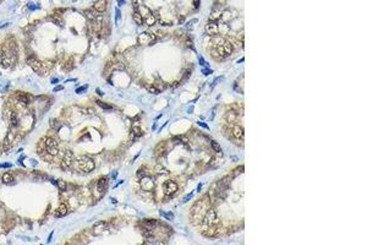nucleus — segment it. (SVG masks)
<instances>
[{
    "instance_id": "obj_1",
    "label": "nucleus",
    "mask_w": 367,
    "mask_h": 245,
    "mask_svg": "<svg viewBox=\"0 0 367 245\" xmlns=\"http://www.w3.org/2000/svg\"><path fill=\"white\" fill-rule=\"evenodd\" d=\"M210 206V201L208 196H205L200 200L196 201L191 207V220L193 224H200L203 219V216L207 212V210Z\"/></svg>"
},
{
    "instance_id": "obj_2",
    "label": "nucleus",
    "mask_w": 367,
    "mask_h": 245,
    "mask_svg": "<svg viewBox=\"0 0 367 245\" xmlns=\"http://www.w3.org/2000/svg\"><path fill=\"white\" fill-rule=\"evenodd\" d=\"M209 48L214 49V50L219 54L220 58H225V56H229L233 50H234V47L231 44L230 40L228 39H224V38H220V37H214L210 39V44H209Z\"/></svg>"
},
{
    "instance_id": "obj_3",
    "label": "nucleus",
    "mask_w": 367,
    "mask_h": 245,
    "mask_svg": "<svg viewBox=\"0 0 367 245\" xmlns=\"http://www.w3.org/2000/svg\"><path fill=\"white\" fill-rule=\"evenodd\" d=\"M219 224H220V219L218 217L217 211L214 208L209 207L205 213V216H203V219L201 222L202 229H205V228H218Z\"/></svg>"
},
{
    "instance_id": "obj_4",
    "label": "nucleus",
    "mask_w": 367,
    "mask_h": 245,
    "mask_svg": "<svg viewBox=\"0 0 367 245\" xmlns=\"http://www.w3.org/2000/svg\"><path fill=\"white\" fill-rule=\"evenodd\" d=\"M76 167H77V169L80 170V172H82V173H91V172L94 169V167H96V164H94V161L91 158V157H88V156H81L78 159H77V162H76Z\"/></svg>"
},
{
    "instance_id": "obj_5",
    "label": "nucleus",
    "mask_w": 367,
    "mask_h": 245,
    "mask_svg": "<svg viewBox=\"0 0 367 245\" xmlns=\"http://www.w3.org/2000/svg\"><path fill=\"white\" fill-rule=\"evenodd\" d=\"M44 148L47 150V152L50 154V156H56L59 152V146H58V142H56L53 137H45L44 140Z\"/></svg>"
},
{
    "instance_id": "obj_6",
    "label": "nucleus",
    "mask_w": 367,
    "mask_h": 245,
    "mask_svg": "<svg viewBox=\"0 0 367 245\" xmlns=\"http://www.w3.org/2000/svg\"><path fill=\"white\" fill-rule=\"evenodd\" d=\"M140 185L142 187V190L144 191H152L156 186V180L148 175H143L142 178H140Z\"/></svg>"
},
{
    "instance_id": "obj_7",
    "label": "nucleus",
    "mask_w": 367,
    "mask_h": 245,
    "mask_svg": "<svg viewBox=\"0 0 367 245\" xmlns=\"http://www.w3.org/2000/svg\"><path fill=\"white\" fill-rule=\"evenodd\" d=\"M179 189V186L173 180H168L164 183V187H163V191H164V195L165 196H171L174 195Z\"/></svg>"
},
{
    "instance_id": "obj_8",
    "label": "nucleus",
    "mask_w": 367,
    "mask_h": 245,
    "mask_svg": "<svg viewBox=\"0 0 367 245\" xmlns=\"http://www.w3.org/2000/svg\"><path fill=\"white\" fill-rule=\"evenodd\" d=\"M27 63H28V65H31V68L33 69L36 72H38V74H42L43 69H45V68L43 66V63H40L38 59L34 58V56H31V58L28 56Z\"/></svg>"
},
{
    "instance_id": "obj_9",
    "label": "nucleus",
    "mask_w": 367,
    "mask_h": 245,
    "mask_svg": "<svg viewBox=\"0 0 367 245\" xmlns=\"http://www.w3.org/2000/svg\"><path fill=\"white\" fill-rule=\"evenodd\" d=\"M137 39H138V43L141 45H147V44L152 43V40L156 39V37H154V35L149 33V32H142V33H140Z\"/></svg>"
},
{
    "instance_id": "obj_10",
    "label": "nucleus",
    "mask_w": 367,
    "mask_h": 245,
    "mask_svg": "<svg viewBox=\"0 0 367 245\" xmlns=\"http://www.w3.org/2000/svg\"><path fill=\"white\" fill-rule=\"evenodd\" d=\"M72 162H73V153H72V151L69 150V151L65 152L64 157L61 159V168L62 169H68L72 164Z\"/></svg>"
},
{
    "instance_id": "obj_11",
    "label": "nucleus",
    "mask_w": 367,
    "mask_h": 245,
    "mask_svg": "<svg viewBox=\"0 0 367 245\" xmlns=\"http://www.w3.org/2000/svg\"><path fill=\"white\" fill-rule=\"evenodd\" d=\"M143 10H144V22L147 23V26H153L154 23H156V16L153 15V12L149 10V9H146V7H143Z\"/></svg>"
},
{
    "instance_id": "obj_12",
    "label": "nucleus",
    "mask_w": 367,
    "mask_h": 245,
    "mask_svg": "<svg viewBox=\"0 0 367 245\" xmlns=\"http://www.w3.org/2000/svg\"><path fill=\"white\" fill-rule=\"evenodd\" d=\"M205 30H206V33L208 36H212V37H214V36H217L219 33V26L217 23H214V22H209L206 26Z\"/></svg>"
},
{
    "instance_id": "obj_13",
    "label": "nucleus",
    "mask_w": 367,
    "mask_h": 245,
    "mask_svg": "<svg viewBox=\"0 0 367 245\" xmlns=\"http://www.w3.org/2000/svg\"><path fill=\"white\" fill-rule=\"evenodd\" d=\"M231 136L235 137V140H242L243 138V129L239 125H234L231 128Z\"/></svg>"
},
{
    "instance_id": "obj_14",
    "label": "nucleus",
    "mask_w": 367,
    "mask_h": 245,
    "mask_svg": "<svg viewBox=\"0 0 367 245\" xmlns=\"http://www.w3.org/2000/svg\"><path fill=\"white\" fill-rule=\"evenodd\" d=\"M16 99H17L21 104L27 105L31 102V96L24 93V92H16Z\"/></svg>"
},
{
    "instance_id": "obj_15",
    "label": "nucleus",
    "mask_w": 367,
    "mask_h": 245,
    "mask_svg": "<svg viewBox=\"0 0 367 245\" xmlns=\"http://www.w3.org/2000/svg\"><path fill=\"white\" fill-rule=\"evenodd\" d=\"M93 9L98 12V14H102L107 10V0H97L93 5Z\"/></svg>"
},
{
    "instance_id": "obj_16",
    "label": "nucleus",
    "mask_w": 367,
    "mask_h": 245,
    "mask_svg": "<svg viewBox=\"0 0 367 245\" xmlns=\"http://www.w3.org/2000/svg\"><path fill=\"white\" fill-rule=\"evenodd\" d=\"M107 186H108V179L105 177H102L101 179H98L97 182V190L99 191L101 194H103L105 190H107Z\"/></svg>"
},
{
    "instance_id": "obj_17",
    "label": "nucleus",
    "mask_w": 367,
    "mask_h": 245,
    "mask_svg": "<svg viewBox=\"0 0 367 245\" xmlns=\"http://www.w3.org/2000/svg\"><path fill=\"white\" fill-rule=\"evenodd\" d=\"M165 153H167V142L162 141L156 147V154L157 156H164Z\"/></svg>"
},
{
    "instance_id": "obj_18",
    "label": "nucleus",
    "mask_w": 367,
    "mask_h": 245,
    "mask_svg": "<svg viewBox=\"0 0 367 245\" xmlns=\"http://www.w3.org/2000/svg\"><path fill=\"white\" fill-rule=\"evenodd\" d=\"M107 227H108L107 222H98L93 227V232H94V234H101V233H103L105 229H107Z\"/></svg>"
},
{
    "instance_id": "obj_19",
    "label": "nucleus",
    "mask_w": 367,
    "mask_h": 245,
    "mask_svg": "<svg viewBox=\"0 0 367 245\" xmlns=\"http://www.w3.org/2000/svg\"><path fill=\"white\" fill-rule=\"evenodd\" d=\"M224 118H225V120H226L228 122H229V124H233V122H235L236 119H238V114H236L234 110H229V112L225 113Z\"/></svg>"
},
{
    "instance_id": "obj_20",
    "label": "nucleus",
    "mask_w": 367,
    "mask_h": 245,
    "mask_svg": "<svg viewBox=\"0 0 367 245\" xmlns=\"http://www.w3.org/2000/svg\"><path fill=\"white\" fill-rule=\"evenodd\" d=\"M66 213H68V206L65 203H61L55 211V217H64V216H66Z\"/></svg>"
},
{
    "instance_id": "obj_21",
    "label": "nucleus",
    "mask_w": 367,
    "mask_h": 245,
    "mask_svg": "<svg viewBox=\"0 0 367 245\" xmlns=\"http://www.w3.org/2000/svg\"><path fill=\"white\" fill-rule=\"evenodd\" d=\"M9 121H10V125L12 128H16V126H17V124H19L17 115H16V113L12 112V110H10V113H9Z\"/></svg>"
},
{
    "instance_id": "obj_22",
    "label": "nucleus",
    "mask_w": 367,
    "mask_h": 245,
    "mask_svg": "<svg viewBox=\"0 0 367 245\" xmlns=\"http://www.w3.org/2000/svg\"><path fill=\"white\" fill-rule=\"evenodd\" d=\"M222 15H223V11H220V10L212 11V14L209 15V21H210V22H214V21H217V20H220Z\"/></svg>"
},
{
    "instance_id": "obj_23",
    "label": "nucleus",
    "mask_w": 367,
    "mask_h": 245,
    "mask_svg": "<svg viewBox=\"0 0 367 245\" xmlns=\"http://www.w3.org/2000/svg\"><path fill=\"white\" fill-rule=\"evenodd\" d=\"M85 15H86V17H87L89 21H94V20L98 17V12H97L94 9H91V10L85 11Z\"/></svg>"
},
{
    "instance_id": "obj_24",
    "label": "nucleus",
    "mask_w": 367,
    "mask_h": 245,
    "mask_svg": "<svg viewBox=\"0 0 367 245\" xmlns=\"http://www.w3.org/2000/svg\"><path fill=\"white\" fill-rule=\"evenodd\" d=\"M132 19H134V21L138 24V26H141V24H143V17H142L141 12L135 11V12L132 14Z\"/></svg>"
},
{
    "instance_id": "obj_25",
    "label": "nucleus",
    "mask_w": 367,
    "mask_h": 245,
    "mask_svg": "<svg viewBox=\"0 0 367 245\" xmlns=\"http://www.w3.org/2000/svg\"><path fill=\"white\" fill-rule=\"evenodd\" d=\"M1 180L4 184H10L14 182V175L11 173H4V175L1 177Z\"/></svg>"
},
{
    "instance_id": "obj_26",
    "label": "nucleus",
    "mask_w": 367,
    "mask_h": 245,
    "mask_svg": "<svg viewBox=\"0 0 367 245\" xmlns=\"http://www.w3.org/2000/svg\"><path fill=\"white\" fill-rule=\"evenodd\" d=\"M143 135V131H142V129L138 126V125H134L132 126V136H135V137H141Z\"/></svg>"
},
{
    "instance_id": "obj_27",
    "label": "nucleus",
    "mask_w": 367,
    "mask_h": 245,
    "mask_svg": "<svg viewBox=\"0 0 367 245\" xmlns=\"http://www.w3.org/2000/svg\"><path fill=\"white\" fill-rule=\"evenodd\" d=\"M210 145H212V148H213L215 152H218V153H222V148H220V145H219L217 141L212 140V141H210Z\"/></svg>"
},
{
    "instance_id": "obj_28",
    "label": "nucleus",
    "mask_w": 367,
    "mask_h": 245,
    "mask_svg": "<svg viewBox=\"0 0 367 245\" xmlns=\"http://www.w3.org/2000/svg\"><path fill=\"white\" fill-rule=\"evenodd\" d=\"M9 148H10V141H9V135H7V136L4 138V142H3V150L6 152V151H9Z\"/></svg>"
},
{
    "instance_id": "obj_29",
    "label": "nucleus",
    "mask_w": 367,
    "mask_h": 245,
    "mask_svg": "<svg viewBox=\"0 0 367 245\" xmlns=\"http://www.w3.org/2000/svg\"><path fill=\"white\" fill-rule=\"evenodd\" d=\"M96 103H97L98 105H99L101 108H103V109H113L110 104H108V103H104V102H102V101H98V99H96Z\"/></svg>"
},
{
    "instance_id": "obj_30",
    "label": "nucleus",
    "mask_w": 367,
    "mask_h": 245,
    "mask_svg": "<svg viewBox=\"0 0 367 245\" xmlns=\"http://www.w3.org/2000/svg\"><path fill=\"white\" fill-rule=\"evenodd\" d=\"M56 186H58L61 191H65V190H66V186H68V184L65 183L64 180H61V179H60V180L56 182Z\"/></svg>"
},
{
    "instance_id": "obj_31",
    "label": "nucleus",
    "mask_w": 367,
    "mask_h": 245,
    "mask_svg": "<svg viewBox=\"0 0 367 245\" xmlns=\"http://www.w3.org/2000/svg\"><path fill=\"white\" fill-rule=\"evenodd\" d=\"M50 125H52V128L55 129V130H59L60 126H61V124L59 122V120H56V119H52V120H50Z\"/></svg>"
},
{
    "instance_id": "obj_32",
    "label": "nucleus",
    "mask_w": 367,
    "mask_h": 245,
    "mask_svg": "<svg viewBox=\"0 0 367 245\" xmlns=\"http://www.w3.org/2000/svg\"><path fill=\"white\" fill-rule=\"evenodd\" d=\"M160 215H163V217H165V218H168V219H173V218H174L171 212H168V213H165V212H160Z\"/></svg>"
},
{
    "instance_id": "obj_33",
    "label": "nucleus",
    "mask_w": 367,
    "mask_h": 245,
    "mask_svg": "<svg viewBox=\"0 0 367 245\" xmlns=\"http://www.w3.org/2000/svg\"><path fill=\"white\" fill-rule=\"evenodd\" d=\"M198 61H200V64L202 65V66H206V68H209V65H208V63H206L205 61V59L202 58V56H198Z\"/></svg>"
},
{
    "instance_id": "obj_34",
    "label": "nucleus",
    "mask_w": 367,
    "mask_h": 245,
    "mask_svg": "<svg viewBox=\"0 0 367 245\" xmlns=\"http://www.w3.org/2000/svg\"><path fill=\"white\" fill-rule=\"evenodd\" d=\"M242 172H243V167H242V166H240V167H239L238 169H236V170H234V175H235V177H236V175H239V174H241V173H242Z\"/></svg>"
},
{
    "instance_id": "obj_35",
    "label": "nucleus",
    "mask_w": 367,
    "mask_h": 245,
    "mask_svg": "<svg viewBox=\"0 0 367 245\" xmlns=\"http://www.w3.org/2000/svg\"><path fill=\"white\" fill-rule=\"evenodd\" d=\"M86 88H87V85H85V86H82V87H78V88L76 89V93H83V92L86 91Z\"/></svg>"
},
{
    "instance_id": "obj_36",
    "label": "nucleus",
    "mask_w": 367,
    "mask_h": 245,
    "mask_svg": "<svg viewBox=\"0 0 367 245\" xmlns=\"http://www.w3.org/2000/svg\"><path fill=\"white\" fill-rule=\"evenodd\" d=\"M147 91L151 92V93H158V89H154L153 86H148V87H147Z\"/></svg>"
},
{
    "instance_id": "obj_37",
    "label": "nucleus",
    "mask_w": 367,
    "mask_h": 245,
    "mask_svg": "<svg viewBox=\"0 0 367 245\" xmlns=\"http://www.w3.org/2000/svg\"><path fill=\"white\" fill-rule=\"evenodd\" d=\"M192 195H193V192H190L189 195H186L185 197H184V200H182V201H184V202H187V201H190V200L192 199Z\"/></svg>"
},
{
    "instance_id": "obj_38",
    "label": "nucleus",
    "mask_w": 367,
    "mask_h": 245,
    "mask_svg": "<svg viewBox=\"0 0 367 245\" xmlns=\"http://www.w3.org/2000/svg\"><path fill=\"white\" fill-rule=\"evenodd\" d=\"M12 167L11 163H0V168H10Z\"/></svg>"
},
{
    "instance_id": "obj_39",
    "label": "nucleus",
    "mask_w": 367,
    "mask_h": 245,
    "mask_svg": "<svg viewBox=\"0 0 367 245\" xmlns=\"http://www.w3.org/2000/svg\"><path fill=\"white\" fill-rule=\"evenodd\" d=\"M115 16H116V22H118V21H120V19H121V12H120V10H119V9H116V14H115Z\"/></svg>"
},
{
    "instance_id": "obj_40",
    "label": "nucleus",
    "mask_w": 367,
    "mask_h": 245,
    "mask_svg": "<svg viewBox=\"0 0 367 245\" xmlns=\"http://www.w3.org/2000/svg\"><path fill=\"white\" fill-rule=\"evenodd\" d=\"M193 6H195V9H198V7H200V0H193Z\"/></svg>"
},
{
    "instance_id": "obj_41",
    "label": "nucleus",
    "mask_w": 367,
    "mask_h": 245,
    "mask_svg": "<svg viewBox=\"0 0 367 245\" xmlns=\"http://www.w3.org/2000/svg\"><path fill=\"white\" fill-rule=\"evenodd\" d=\"M197 124H198L200 126H202V128H205V129H209V128H208V125H207V124H205V122H202V121H198Z\"/></svg>"
},
{
    "instance_id": "obj_42",
    "label": "nucleus",
    "mask_w": 367,
    "mask_h": 245,
    "mask_svg": "<svg viewBox=\"0 0 367 245\" xmlns=\"http://www.w3.org/2000/svg\"><path fill=\"white\" fill-rule=\"evenodd\" d=\"M202 72L205 74V75H209V74L212 72V70H206V69H203V70H202Z\"/></svg>"
},
{
    "instance_id": "obj_43",
    "label": "nucleus",
    "mask_w": 367,
    "mask_h": 245,
    "mask_svg": "<svg viewBox=\"0 0 367 245\" xmlns=\"http://www.w3.org/2000/svg\"><path fill=\"white\" fill-rule=\"evenodd\" d=\"M202 185H203L202 183H200V184H198V187H197V192H200V191H201V189H202Z\"/></svg>"
},
{
    "instance_id": "obj_44",
    "label": "nucleus",
    "mask_w": 367,
    "mask_h": 245,
    "mask_svg": "<svg viewBox=\"0 0 367 245\" xmlns=\"http://www.w3.org/2000/svg\"><path fill=\"white\" fill-rule=\"evenodd\" d=\"M60 89H62V87H61V86H56V87L54 88V91H60Z\"/></svg>"
},
{
    "instance_id": "obj_45",
    "label": "nucleus",
    "mask_w": 367,
    "mask_h": 245,
    "mask_svg": "<svg viewBox=\"0 0 367 245\" xmlns=\"http://www.w3.org/2000/svg\"><path fill=\"white\" fill-rule=\"evenodd\" d=\"M192 108H193V107H190V108H189V113H192V110H193Z\"/></svg>"
},
{
    "instance_id": "obj_46",
    "label": "nucleus",
    "mask_w": 367,
    "mask_h": 245,
    "mask_svg": "<svg viewBox=\"0 0 367 245\" xmlns=\"http://www.w3.org/2000/svg\"><path fill=\"white\" fill-rule=\"evenodd\" d=\"M219 1H223V0H219Z\"/></svg>"
}]
</instances>
